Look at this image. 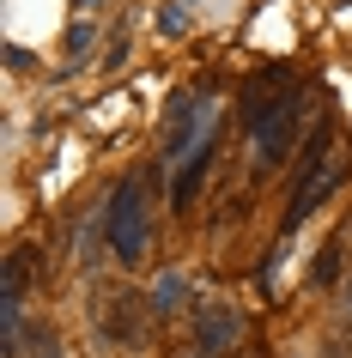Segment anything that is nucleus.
Listing matches in <instances>:
<instances>
[{
  "mask_svg": "<svg viewBox=\"0 0 352 358\" xmlns=\"http://www.w3.org/2000/svg\"><path fill=\"white\" fill-rule=\"evenodd\" d=\"M340 176H346V140L334 128H316L310 146H304V158H297V176H292V207H286V219H279V243L292 237L304 219H310L316 207H328L334 189H340Z\"/></svg>",
  "mask_w": 352,
  "mask_h": 358,
  "instance_id": "f257e3e1",
  "label": "nucleus"
},
{
  "mask_svg": "<svg viewBox=\"0 0 352 358\" xmlns=\"http://www.w3.org/2000/svg\"><path fill=\"white\" fill-rule=\"evenodd\" d=\"M304 103H310V97H274V103H267V115H255V122H249L261 164H286V152L297 146V122H304Z\"/></svg>",
  "mask_w": 352,
  "mask_h": 358,
  "instance_id": "f03ea898",
  "label": "nucleus"
},
{
  "mask_svg": "<svg viewBox=\"0 0 352 358\" xmlns=\"http://www.w3.org/2000/svg\"><path fill=\"white\" fill-rule=\"evenodd\" d=\"M31 280H37V255L31 249H13L6 255V273H0V340H6V352H19V310L31 298Z\"/></svg>",
  "mask_w": 352,
  "mask_h": 358,
  "instance_id": "7ed1b4c3",
  "label": "nucleus"
},
{
  "mask_svg": "<svg viewBox=\"0 0 352 358\" xmlns=\"http://www.w3.org/2000/svg\"><path fill=\"white\" fill-rule=\"evenodd\" d=\"M110 243L122 262H134L140 249H146V189L140 182H122L110 201Z\"/></svg>",
  "mask_w": 352,
  "mask_h": 358,
  "instance_id": "20e7f679",
  "label": "nucleus"
},
{
  "mask_svg": "<svg viewBox=\"0 0 352 358\" xmlns=\"http://www.w3.org/2000/svg\"><path fill=\"white\" fill-rule=\"evenodd\" d=\"M237 340H243V316L237 310L206 303L201 316H195V358H225V352H237Z\"/></svg>",
  "mask_w": 352,
  "mask_h": 358,
  "instance_id": "39448f33",
  "label": "nucleus"
},
{
  "mask_svg": "<svg viewBox=\"0 0 352 358\" xmlns=\"http://www.w3.org/2000/svg\"><path fill=\"white\" fill-rule=\"evenodd\" d=\"M104 334L115 346H140V334H146V303L134 298V292H115L110 310H104Z\"/></svg>",
  "mask_w": 352,
  "mask_h": 358,
  "instance_id": "423d86ee",
  "label": "nucleus"
},
{
  "mask_svg": "<svg viewBox=\"0 0 352 358\" xmlns=\"http://www.w3.org/2000/svg\"><path fill=\"white\" fill-rule=\"evenodd\" d=\"M176 292H183V280H176V273H170V280L158 285V298H152V303H158V310H176Z\"/></svg>",
  "mask_w": 352,
  "mask_h": 358,
  "instance_id": "0eeeda50",
  "label": "nucleus"
},
{
  "mask_svg": "<svg viewBox=\"0 0 352 358\" xmlns=\"http://www.w3.org/2000/svg\"><path fill=\"white\" fill-rule=\"evenodd\" d=\"M340 303H346V316H352V280H346V292H340Z\"/></svg>",
  "mask_w": 352,
  "mask_h": 358,
  "instance_id": "6e6552de",
  "label": "nucleus"
}]
</instances>
